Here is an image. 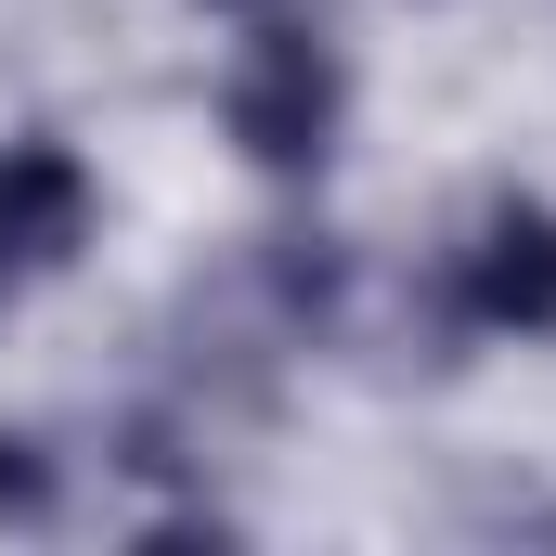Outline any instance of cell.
Listing matches in <instances>:
<instances>
[{
    "mask_svg": "<svg viewBox=\"0 0 556 556\" xmlns=\"http://www.w3.org/2000/svg\"><path fill=\"white\" fill-rule=\"evenodd\" d=\"M39 505H52V466H39V440H13V427H0V518L26 531Z\"/></svg>",
    "mask_w": 556,
    "mask_h": 556,
    "instance_id": "4",
    "label": "cell"
},
{
    "mask_svg": "<svg viewBox=\"0 0 556 556\" xmlns=\"http://www.w3.org/2000/svg\"><path fill=\"white\" fill-rule=\"evenodd\" d=\"M220 117L247 142V168H324V142H337V52L298 26V13H260V39L233 52V78H220Z\"/></svg>",
    "mask_w": 556,
    "mask_h": 556,
    "instance_id": "1",
    "label": "cell"
},
{
    "mask_svg": "<svg viewBox=\"0 0 556 556\" xmlns=\"http://www.w3.org/2000/svg\"><path fill=\"white\" fill-rule=\"evenodd\" d=\"M220 13H285V0H220Z\"/></svg>",
    "mask_w": 556,
    "mask_h": 556,
    "instance_id": "5",
    "label": "cell"
},
{
    "mask_svg": "<svg viewBox=\"0 0 556 556\" xmlns=\"http://www.w3.org/2000/svg\"><path fill=\"white\" fill-rule=\"evenodd\" d=\"M91 247V168L65 142H0V298Z\"/></svg>",
    "mask_w": 556,
    "mask_h": 556,
    "instance_id": "2",
    "label": "cell"
},
{
    "mask_svg": "<svg viewBox=\"0 0 556 556\" xmlns=\"http://www.w3.org/2000/svg\"><path fill=\"white\" fill-rule=\"evenodd\" d=\"M466 311L492 337H556V207L544 194H505L466 247Z\"/></svg>",
    "mask_w": 556,
    "mask_h": 556,
    "instance_id": "3",
    "label": "cell"
}]
</instances>
